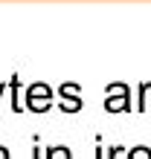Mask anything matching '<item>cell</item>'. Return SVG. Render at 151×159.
<instances>
[{
	"label": "cell",
	"instance_id": "obj_9",
	"mask_svg": "<svg viewBox=\"0 0 151 159\" xmlns=\"http://www.w3.org/2000/svg\"><path fill=\"white\" fill-rule=\"evenodd\" d=\"M0 159H9V148H3V145H0Z\"/></svg>",
	"mask_w": 151,
	"mask_h": 159
},
{
	"label": "cell",
	"instance_id": "obj_8",
	"mask_svg": "<svg viewBox=\"0 0 151 159\" xmlns=\"http://www.w3.org/2000/svg\"><path fill=\"white\" fill-rule=\"evenodd\" d=\"M32 159H44V151L38 148V142H35V148H32Z\"/></svg>",
	"mask_w": 151,
	"mask_h": 159
},
{
	"label": "cell",
	"instance_id": "obj_5",
	"mask_svg": "<svg viewBox=\"0 0 151 159\" xmlns=\"http://www.w3.org/2000/svg\"><path fill=\"white\" fill-rule=\"evenodd\" d=\"M46 159H73V156H70V148L55 145V148H46Z\"/></svg>",
	"mask_w": 151,
	"mask_h": 159
},
{
	"label": "cell",
	"instance_id": "obj_4",
	"mask_svg": "<svg viewBox=\"0 0 151 159\" xmlns=\"http://www.w3.org/2000/svg\"><path fill=\"white\" fill-rule=\"evenodd\" d=\"M6 84H9V90H12V110H15V113H21V110H23V104H21V96H17L21 78H17V75H12V78H9Z\"/></svg>",
	"mask_w": 151,
	"mask_h": 159
},
{
	"label": "cell",
	"instance_id": "obj_6",
	"mask_svg": "<svg viewBox=\"0 0 151 159\" xmlns=\"http://www.w3.org/2000/svg\"><path fill=\"white\" fill-rule=\"evenodd\" d=\"M128 159H151V148H145V145H137L134 151H128Z\"/></svg>",
	"mask_w": 151,
	"mask_h": 159
},
{
	"label": "cell",
	"instance_id": "obj_1",
	"mask_svg": "<svg viewBox=\"0 0 151 159\" xmlns=\"http://www.w3.org/2000/svg\"><path fill=\"white\" fill-rule=\"evenodd\" d=\"M50 98H52V90L46 84H32L29 96H26V107L32 113H44V110H50Z\"/></svg>",
	"mask_w": 151,
	"mask_h": 159
},
{
	"label": "cell",
	"instance_id": "obj_3",
	"mask_svg": "<svg viewBox=\"0 0 151 159\" xmlns=\"http://www.w3.org/2000/svg\"><path fill=\"white\" fill-rule=\"evenodd\" d=\"M128 93H122V96L119 98H113V96H108L105 98V110H108V113H116V110H131V104H128Z\"/></svg>",
	"mask_w": 151,
	"mask_h": 159
},
{
	"label": "cell",
	"instance_id": "obj_7",
	"mask_svg": "<svg viewBox=\"0 0 151 159\" xmlns=\"http://www.w3.org/2000/svg\"><path fill=\"white\" fill-rule=\"evenodd\" d=\"M119 151H125V148H119V145L108 148V159H116V156H119Z\"/></svg>",
	"mask_w": 151,
	"mask_h": 159
},
{
	"label": "cell",
	"instance_id": "obj_2",
	"mask_svg": "<svg viewBox=\"0 0 151 159\" xmlns=\"http://www.w3.org/2000/svg\"><path fill=\"white\" fill-rule=\"evenodd\" d=\"M76 93H79V84H64L61 87V96H64L61 110H67V113H79L81 110V101L76 98Z\"/></svg>",
	"mask_w": 151,
	"mask_h": 159
}]
</instances>
